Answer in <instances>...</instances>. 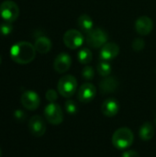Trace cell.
<instances>
[{
  "mask_svg": "<svg viewBox=\"0 0 156 157\" xmlns=\"http://www.w3.org/2000/svg\"><path fill=\"white\" fill-rule=\"evenodd\" d=\"M154 121H155V126H156V117H155V120H154Z\"/></svg>",
  "mask_w": 156,
  "mask_h": 157,
  "instance_id": "cell-29",
  "label": "cell"
},
{
  "mask_svg": "<svg viewBox=\"0 0 156 157\" xmlns=\"http://www.w3.org/2000/svg\"><path fill=\"white\" fill-rule=\"evenodd\" d=\"M96 95H97L96 86L93 84L87 82L80 86L78 90L77 98L79 101H81L82 103H89L95 98Z\"/></svg>",
  "mask_w": 156,
  "mask_h": 157,
  "instance_id": "cell-10",
  "label": "cell"
},
{
  "mask_svg": "<svg viewBox=\"0 0 156 157\" xmlns=\"http://www.w3.org/2000/svg\"><path fill=\"white\" fill-rule=\"evenodd\" d=\"M63 43L64 45L71 49L75 50L82 46L84 42V37L82 33L77 29H68L63 35Z\"/></svg>",
  "mask_w": 156,
  "mask_h": 157,
  "instance_id": "cell-7",
  "label": "cell"
},
{
  "mask_svg": "<svg viewBox=\"0 0 156 157\" xmlns=\"http://www.w3.org/2000/svg\"><path fill=\"white\" fill-rule=\"evenodd\" d=\"M72 65V58L69 54L62 52L58 54L53 62V68L59 74L66 73Z\"/></svg>",
  "mask_w": 156,
  "mask_h": 157,
  "instance_id": "cell-11",
  "label": "cell"
},
{
  "mask_svg": "<svg viewBox=\"0 0 156 157\" xmlns=\"http://www.w3.org/2000/svg\"><path fill=\"white\" fill-rule=\"evenodd\" d=\"M120 53V47L115 42H107L100 50L99 58L101 61H111Z\"/></svg>",
  "mask_w": 156,
  "mask_h": 157,
  "instance_id": "cell-13",
  "label": "cell"
},
{
  "mask_svg": "<svg viewBox=\"0 0 156 157\" xmlns=\"http://www.w3.org/2000/svg\"><path fill=\"white\" fill-rule=\"evenodd\" d=\"M122 157H139V154L134 150H128L123 152Z\"/></svg>",
  "mask_w": 156,
  "mask_h": 157,
  "instance_id": "cell-27",
  "label": "cell"
},
{
  "mask_svg": "<svg viewBox=\"0 0 156 157\" xmlns=\"http://www.w3.org/2000/svg\"><path fill=\"white\" fill-rule=\"evenodd\" d=\"M93 59L91 51L87 48H82L77 52V60L82 64H88Z\"/></svg>",
  "mask_w": 156,
  "mask_h": 157,
  "instance_id": "cell-19",
  "label": "cell"
},
{
  "mask_svg": "<svg viewBox=\"0 0 156 157\" xmlns=\"http://www.w3.org/2000/svg\"><path fill=\"white\" fill-rule=\"evenodd\" d=\"M134 28L139 35L145 36L152 32L154 29V22L151 17L147 16H142L135 21Z\"/></svg>",
  "mask_w": 156,
  "mask_h": 157,
  "instance_id": "cell-12",
  "label": "cell"
},
{
  "mask_svg": "<svg viewBox=\"0 0 156 157\" xmlns=\"http://www.w3.org/2000/svg\"><path fill=\"white\" fill-rule=\"evenodd\" d=\"M14 116H15L16 120H17V121H25V119H26V114H25V112H23L22 110H19V109H17V110L15 111Z\"/></svg>",
  "mask_w": 156,
  "mask_h": 157,
  "instance_id": "cell-26",
  "label": "cell"
},
{
  "mask_svg": "<svg viewBox=\"0 0 156 157\" xmlns=\"http://www.w3.org/2000/svg\"><path fill=\"white\" fill-rule=\"evenodd\" d=\"M82 76L86 80H92L95 76V71L94 68L90 65H86L82 70Z\"/></svg>",
  "mask_w": 156,
  "mask_h": 157,
  "instance_id": "cell-22",
  "label": "cell"
},
{
  "mask_svg": "<svg viewBox=\"0 0 156 157\" xmlns=\"http://www.w3.org/2000/svg\"><path fill=\"white\" fill-rule=\"evenodd\" d=\"M51 41L49 38L45 37V36H40L39 38L36 39L35 43H34V47L36 49V51L39 53H48L51 49Z\"/></svg>",
  "mask_w": 156,
  "mask_h": 157,
  "instance_id": "cell-16",
  "label": "cell"
},
{
  "mask_svg": "<svg viewBox=\"0 0 156 157\" xmlns=\"http://www.w3.org/2000/svg\"><path fill=\"white\" fill-rule=\"evenodd\" d=\"M134 141V135L131 129L122 127L118 129L112 135V144L118 150L128 149Z\"/></svg>",
  "mask_w": 156,
  "mask_h": 157,
  "instance_id": "cell-2",
  "label": "cell"
},
{
  "mask_svg": "<svg viewBox=\"0 0 156 157\" xmlns=\"http://www.w3.org/2000/svg\"><path fill=\"white\" fill-rule=\"evenodd\" d=\"M20 102L22 106L28 110H36L40 107V98L35 91L28 90L21 95Z\"/></svg>",
  "mask_w": 156,
  "mask_h": 157,
  "instance_id": "cell-8",
  "label": "cell"
},
{
  "mask_svg": "<svg viewBox=\"0 0 156 157\" xmlns=\"http://www.w3.org/2000/svg\"><path fill=\"white\" fill-rule=\"evenodd\" d=\"M108 33L99 28L93 29L90 32L87 33L86 38V44L93 49L102 48L108 42Z\"/></svg>",
  "mask_w": 156,
  "mask_h": 157,
  "instance_id": "cell-4",
  "label": "cell"
},
{
  "mask_svg": "<svg viewBox=\"0 0 156 157\" xmlns=\"http://www.w3.org/2000/svg\"><path fill=\"white\" fill-rule=\"evenodd\" d=\"M46 99L50 102V103H54L57 98H58V94L54 89H49L46 92Z\"/></svg>",
  "mask_w": 156,
  "mask_h": 157,
  "instance_id": "cell-25",
  "label": "cell"
},
{
  "mask_svg": "<svg viewBox=\"0 0 156 157\" xmlns=\"http://www.w3.org/2000/svg\"><path fill=\"white\" fill-rule=\"evenodd\" d=\"M12 30H13L12 23L4 21L0 24V34L1 35H4V36L9 35L12 32Z\"/></svg>",
  "mask_w": 156,
  "mask_h": 157,
  "instance_id": "cell-23",
  "label": "cell"
},
{
  "mask_svg": "<svg viewBox=\"0 0 156 157\" xmlns=\"http://www.w3.org/2000/svg\"><path fill=\"white\" fill-rule=\"evenodd\" d=\"M36 49L29 41H18L10 49L11 59L19 64H28L31 63L36 56Z\"/></svg>",
  "mask_w": 156,
  "mask_h": 157,
  "instance_id": "cell-1",
  "label": "cell"
},
{
  "mask_svg": "<svg viewBox=\"0 0 156 157\" xmlns=\"http://www.w3.org/2000/svg\"><path fill=\"white\" fill-rule=\"evenodd\" d=\"M2 156V151H1V148H0V157Z\"/></svg>",
  "mask_w": 156,
  "mask_h": 157,
  "instance_id": "cell-28",
  "label": "cell"
},
{
  "mask_svg": "<svg viewBox=\"0 0 156 157\" xmlns=\"http://www.w3.org/2000/svg\"><path fill=\"white\" fill-rule=\"evenodd\" d=\"M28 126L30 133L35 137H41L46 132V123L39 115L32 116L29 121Z\"/></svg>",
  "mask_w": 156,
  "mask_h": 157,
  "instance_id": "cell-9",
  "label": "cell"
},
{
  "mask_svg": "<svg viewBox=\"0 0 156 157\" xmlns=\"http://www.w3.org/2000/svg\"><path fill=\"white\" fill-rule=\"evenodd\" d=\"M76 88H77V80L74 76L71 75H66L61 77L57 85L58 92L60 93L61 96L66 98H72L74 95Z\"/></svg>",
  "mask_w": 156,
  "mask_h": 157,
  "instance_id": "cell-3",
  "label": "cell"
},
{
  "mask_svg": "<svg viewBox=\"0 0 156 157\" xmlns=\"http://www.w3.org/2000/svg\"><path fill=\"white\" fill-rule=\"evenodd\" d=\"M119 86V82L118 80L114 77V76H107L104 77L100 83H99V90L101 92V94H109V93H113L114 91H116V89L118 88Z\"/></svg>",
  "mask_w": 156,
  "mask_h": 157,
  "instance_id": "cell-15",
  "label": "cell"
},
{
  "mask_svg": "<svg viewBox=\"0 0 156 157\" xmlns=\"http://www.w3.org/2000/svg\"><path fill=\"white\" fill-rule=\"evenodd\" d=\"M144 46H145V41L142 38H137L132 41V49L137 52L143 51Z\"/></svg>",
  "mask_w": 156,
  "mask_h": 157,
  "instance_id": "cell-24",
  "label": "cell"
},
{
  "mask_svg": "<svg viewBox=\"0 0 156 157\" xmlns=\"http://www.w3.org/2000/svg\"><path fill=\"white\" fill-rule=\"evenodd\" d=\"M65 106V110L68 114L70 115H75L78 111V106L74 100H67L64 104Z\"/></svg>",
  "mask_w": 156,
  "mask_h": 157,
  "instance_id": "cell-21",
  "label": "cell"
},
{
  "mask_svg": "<svg viewBox=\"0 0 156 157\" xmlns=\"http://www.w3.org/2000/svg\"><path fill=\"white\" fill-rule=\"evenodd\" d=\"M140 138L143 141H150L154 136V128L152 123L150 122H144L139 131Z\"/></svg>",
  "mask_w": 156,
  "mask_h": 157,
  "instance_id": "cell-18",
  "label": "cell"
},
{
  "mask_svg": "<svg viewBox=\"0 0 156 157\" xmlns=\"http://www.w3.org/2000/svg\"><path fill=\"white\" fill-rule=\"evenodd\" d=\"M97 71L99 75H101L103 77H107V76H108L111 74L112 68H111V65H110V63L108 62L101 61L97 64Z\"/></svg>",
  "mask_w": 156,
  "mask_h": 157,
  "instance_id": "cell-20",
  "label": "cell"
},
{
  "mask_svg": "<svg viewBox=\"0 0 156 157\" xmlns=\"http://www.w3.org/2000/svg\"><path fill=\"white\" fill-rule=\"evenodd\" d=\"M0 63H1V56H0Z\"/></svg>",
  "mask_w": 156,
  "mask_h": 157,
  "instance_id": "cell-30",
  "label": "cell"
},
{
  "mask_svg": "<svg viewBox=\"0 0 156 157\" xmlns=\"http://www.w3.org/2000/svg\"><path fill=\"white\" fill-rule=\"evenodd\" d=\"M101 111L107 117H114L120 111V104L115 98H108L103 102Z\"/></svg>",
  "mask_w": 156,
  "mask_h": 157,
  "instance_id": "cell-14",
  "label": "cell"
},
{
  "mask_svg": "<svg viewBox=\"0 0 156 157\" xmlns=\"http://www.w3.org/2000/svg\"><path fill=\"white\" fill-rule=\"evenodd\" d=\"M0 16L6 22H14L19 16V7L12 0H5L0 5Z\"/></svg>",
  "mask_w": 156,
  "mask_h": 157,
  "instance_id": "cell-5",
  "label": "cell"
},
{
  "mask_svg": "<svg viewBox=\"0 0 156 157\" xmlns=\"http://www.w3.org/2000/svg\"><path fill=\"white\" fill-rule=\"evenodd\" d=\"M46 121L52 125H59L63 121V112L62 108L56 103H50L44 109Z\"/></svg>",
  "mask_w": 156,
  "mask_h": 157,
  "instance_id": "cell-6",
  "label": "cell"
},
{
  "mask_svg": "<svg viewBox=\"0 0 156 157\" xmlns=\"http://www.w3.org/2000/svg\"><path fill=\"white\" fill-rule=\"evenodd\" d=\"M77 24L79 29L86 34L94 29L93 20L91 17L88 16L87 14H82L77 19Z\"/></svg>",
  "mask_w": 156,
  "mask_h": 157,
  "instance_id": "cell-17",
  "label": "cell"
}]
</instances>
